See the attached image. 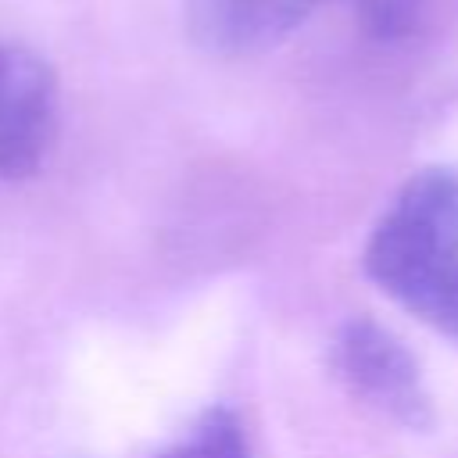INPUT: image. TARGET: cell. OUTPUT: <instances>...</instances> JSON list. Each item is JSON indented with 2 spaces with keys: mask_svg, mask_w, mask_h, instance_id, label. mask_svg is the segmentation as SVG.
<instances>
[{
  "mask_svg": "<svg viewBox=\"0 0 458 458\" xmlns=\"http://www.w3.org/2000/svg\"><path fill=\"white\" fill-rule=\"evenodd\" d=\"M426 4L429 0H354L361 25L372 36H379V39L404 36L419 21V14L426 11Z\"/></svg>",
  "mask_w": 458,
  "mask_h": 458,
  "instance_id": "cell-6",
  "label": "cell"
},
{
  "mask_svg": "<svg viewBox=\"0 0 458 458\" xmlns=\"http://www.w3.org/2000/svg\"><path fill=\"white\" fill-rule=\"evenodd\" d=\"M322 0H186L190 36L218 57H247L283 43Z\"/></svg>",
  "mask_w": 458,
  "mask_h": 458,
  "instance_id": "cell-4",
  "label": "cell"
},
{
  "mask_svg": "<svg viewBox=\"0 0 458 458\" xmlns=\"http://www.w3.org/2000/svg\"><path fill=\"white\" fill-rule=\"evenodd\" d=\"M333 372L344 390L379 419L426 433L437 422L433 394L419 358L376 318H351L333 340Z\"/></svg>",
  "mask_w": 458,
  "mask_h": 458,
  "instance_id": "cell-2",
  "label": "cell"
},
{
  "mask_svg": "<svg viewBox=\"0 0 458 458\" xmlns=\"http://www.w3.org/2000/svg\"><path fill=\"white\" fill-rule=\"evenodd\" d=\"M61 93L50 64L0 39V182L32 175L54 150Z\"/></svg>",
  "mask_w": 458,
  "mask_h": 458,
  "instance_id": "cell-3",
  "label": "cell"
},
{
  "mask_svg": "<svg viewBox=\"0 0 458 458\" xmlns=\"http://www.w3.org/2000/svg\"><path fill=\"white\" fill-rule=\"evenodd\" d=\"M369 279L458 344V165L415 172L365 243Z\"/></svg>",
  "mask_w": 458,
  "mask_h": 458,
  "instance_id": "cell-1",
  "label": "cell"
},
{
  "mask_svg": "<svg viewBox=\"0 0 458 458\" xmlns=\"http://www.w3.org/2000/svg\"><path fill=\"white\" fill-rule=\"evenodd\" d=\"M161 458H250V447L233 411L208 408Z\"/></svg>",
  "mask_w": 458,
  "mask_h": 458,
  "instance_id": "cell-5",
  "label": "cell"
}]
</instances>
